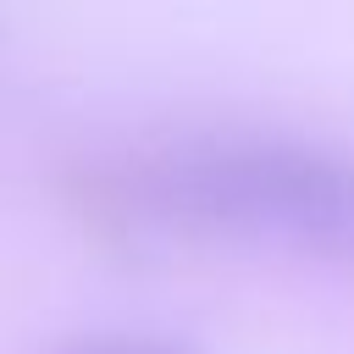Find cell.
I'll return each instance as SVG.
<instances>
[{
  "mask_svg": "<svg viewBox=\"0 0 354 354\" xmlns=\"http://www.w3.org/2000/svg\"><path fill=\"white\" fill-rule=\"evenodd\" d=\"M55 354H199L177 337L160 332H122V326H100V332H72L66 343H55Z\"/></svg>",
  "mask_w": 354,
  "mask_h": 354,
  "instance_id": "2",
  "label": "cell"
},
{
  "mask_svg": "<svg viewBox=\"0 0 354 354\" xmlns=\"http://www.w3.org/2000/svg\"><path fill=\"white\" fill-rule=\"evenodd\" d=\"M111 205L160 232L227 238L354 271V155L315 138H177L116 166Z\"/></svg>",
  "mask_w": 354,
  "mask_h": 354,
  "instance_id": "1",
  "label": "cell"
}]
</instances>
